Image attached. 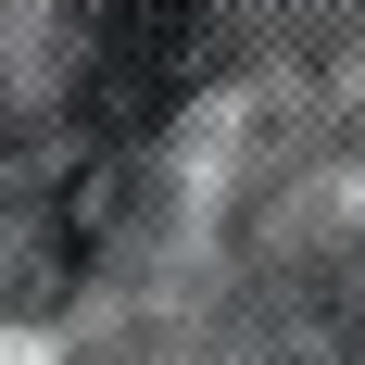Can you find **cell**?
<instances>
[{
    "mask_svg": "<svg viewBox=\"0 0 365 365\" xmlns=\"http://www.w3.org/2000/svg\"><path fill=\"white\" fill-rule=\"evenodd\" d=\"M215 51H227L215 0H101L76 26V126H88V151H139L177 101H202Z\"/></svg>",
    "mask_w": 365,
    "mask_h": 365,
    "instance_id": "cell-1",
    "label": "cell"
}]
</instances>
